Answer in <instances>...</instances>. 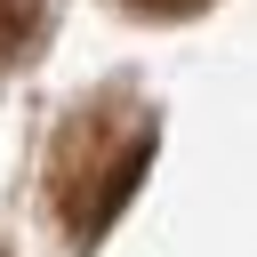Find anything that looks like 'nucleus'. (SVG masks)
Instances as JSON below:
<instances>
[{
	"label": "nucleus",
	"instance_id": "nucleus-1",
	"mask_svg": "<svg viewBox=\"0 0 257 257\" xmlns=\"http://www.w3.org/2000/svg\"><path fill=\"white\" fill-rule=\"evenodd\" d=\"M145 161H153V112H145V104H128V96L80 104V112L56 128V153H48V201H56L64 233H72V241H96V233L128 209Z\"/></svg>",
	"mask_w": 257,
	"mask_h": 257
},
{
	"label": "nucleus",
	"instance_id": "nucleus-2",
	"mask_svg": "<svg viewBox=\"0 0 257 257\" xmlns=\"http://www.w3.org/2000/svg\"><path fill=\"white\" fill-rule=\"evenodd\" d=\"M32 24H40V0H0V64L32 40Z\"/></svg>",
	"mask_w": 257,
	"mask_h": 257
},
{
	"label": "nucleus",
	"instance_id": "nucleus-3",
	"mask_svg": "<svg viewBox=\"0 0 257 257\" xmlns=\"http://www.w3.org/2000/svg\"><path fill=\"white\" fill-rule=\"evenodd\" d=\"M128 8H137V16H201L209 0H128Z\"/></svg>",
	"mask_w": 257,
	"mask_h": 257
}]
</instances>
